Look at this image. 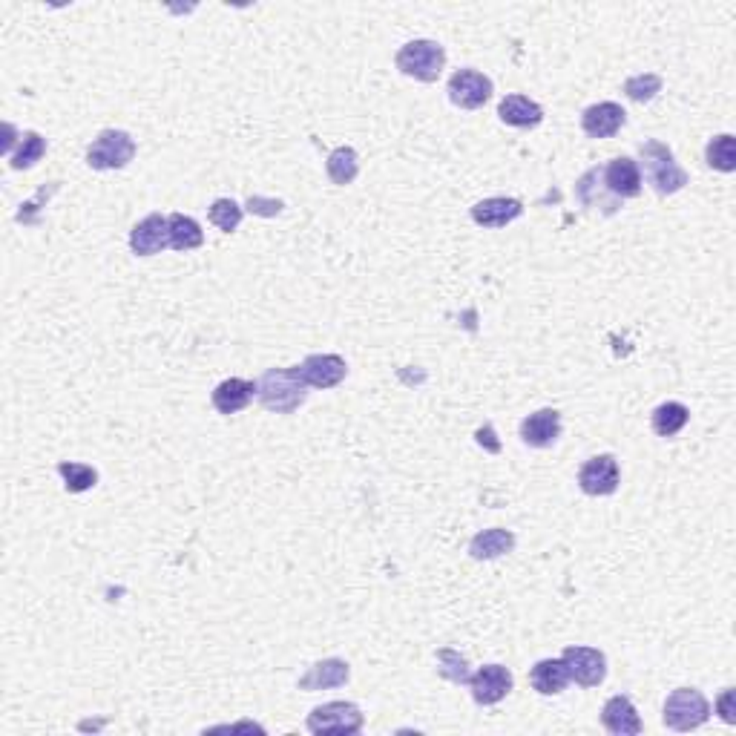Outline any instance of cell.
Here are the masks:
<instances>
[{
	"instance_id": "obj_1",
	"label": "cell",
	"mask_w": 736,
	"mask_h": 736,
	"mask_svg": "<svg viewBox=\"0 0 736 736\" xmlns=\"http://www.w3.org/2000/svg\"><path fill=\"white\" fill-rule=\"evenodd\" d=\"M256 400L276 414H294L308 397V383L302 380L299 366L268 368L256 383Z\"/></svg>"
},
{
	"instance_id": "obj_2",
	"label": "cell",
	"mask_w": 736,
	"mask_h": 736,
	"mask_svg": "<svg viewBox=\"0 0 736 736\" xmlns=\"http://www.w3.org/2000/svg\"><path fill=\"white\" fill-rule=\"evenodd\" d=\"M639 156H642V167H644V179L650 182V187L659 193V196H673L679 193L685 184H688V173L676 164L670 147L650 138L639 147Z\"/></svg>"
},
{
	"instance_id": "obj_3",
	"label": "cell",
	"mask_w": 736,
	"mask_h": 736,
	"mask_svg": "<svg viewBox=\"0 0 736 736\" xmlns=\"http://www.w3.org/2000/svg\"><path fill=\"white\" fill-rule=\"evenodd\" d=\"M394 64L403 75H409L414 81L432 84V81H437V75L443 72L446 49L437 41H409L406 46H400V52L394 55Z\"/></svg>"
},
{
	"instance_id": "obj_4",
	"label": "cell",
	"mask_w": 736,
	"mask_h": 736,
	"mask_svg": "<svg viewBox=\"0 0 736 736\" xmlns=\"http://www.w3.org/2000/svg\"><path fill=\"white\" fill-rule=\"evenodd\" d=\"M667 728L673 731H693L711 719V702L696 688H679L667 696L665 713H662Z\"/></svg>"
},
{
	"instance_id": "obj_5",
	"label": "cell",
	"mask_w": 736,
	"mask_h": 736,
	"mask_svg": "<svg viewBox=\"0 0 736 736\" xmlns=\"http://www.w3.org/2000/svg\"><path fill=\"white\" fill-rule=\"evenodd\" d=\"M363 711L354 702H325L320 708H314L308 716V731L311 734H360L363 731Z\"/></svg>"
},
{
	"instance_id": "obj_6",
	"label": "cell",
	"mask_w": 736,
	"mask_h": 736,
	"mask_svg": "<svg viewBox=\"0 0 736 736\" xmlns=\"http://www.w3.org/2000/svg\"><path fill=\"white\" fill-rule=\"evenodd\" d=\"M136 159V141L124 130H104L87 150L92 170H121Z\"/></svg>"
},
{
	"instance_id": "obj_7",
	"label": "cell",
	"mask_w": 736,
	"mask_h": 736,
	"mask_svg": "<svg viewBox=\"0 0 736 736\" xmlns=\"http://www.w3.org/2000/svg\"><path fill=\"white\" fill-rule=\"evenodd\" d=\"M619 483V460L613 458V455H596V458H590L578 469V486H581V492H587L593 498L613 495L619 489Z\"/></svg>"
},
{
	"instance_id": "obj_8",
	"label": "cell",
	"mask_w": 736,
	"mask_h": 736,
	"mask_svg": "<svg viewBox=\"0 0 736 736\" xmlns=\"http://www.w3.org/2000/svg\"><path fill=\"white\" fill-rule=\"evenodd\" d=\"M564 665L570 670V679H575L581 688H598L607 676V659L596 647H581L573 644L564 650Z\"/></svg>"
},
{
	"instance_id": "obj_9",
	"label": "cell",
	"mask_w": 736,
	"mask_h": 736,
	"mask_svg": "<svg viewBox=\"0 0 736 736\" xmlns=\"http://www.w3.org/2000/svg\"><path fill=\"white\" fill-rule=\"evenodd\" d=\"M446 92H449L452 104H458L463 110H478L492 98V81L478 69H458L449 78Z\"/></svg>"
},
{
	"instance_id": "obj_10",
	"label": "cell",
	"mask_w": 736,
	"mask_h": 736,
	"mask_svg": "<svg viewBox=\"0 0 736 736\" xmlns=\"http://www.w3.org/2000/svg\"><path fill=\"white\" fill-rule=\"evenodd\" d=\"M299 374L308 383V389H334L345 380L348 366L340 354H311L299 366Z\"/></svg>"
},
{
	"instance_id": "obj_11",
	"label": "cell",
	"mask_w": 736,
	"mask_h": 736,
	"mask_svg": "<svg viewBox=\"0 0 736 736\" xmlns=\"http://www.w3.org/2000/svg\"><path fill=\"white\" fill-rule=\"evenodd\" d=\"M601 182L607 187L610 196L616 199H633L642 193V170L639 164L627 156L613 159L607 167H601Z\"/></svg>"
},
{
	"instance_id": "obj_12",
	"label": "cell",
	"mask_w": 736,
	"mask_h": 736,
	"mask_svg": "<svg viewBox=\"0 0 736 736\" xmlns=\"http://www.w3.org/2000/svg\"><path fill=\"white\" fill-rule=\"evenodd\" d=\"M515 679L509 673V667L504 665H483L472 679H469V688L478 705H498L506 693L512 690Z\"/></svg>"
},
{
	"instance_id": "obj_13",
	"label": "cell",
	"mask_w": 736,
	"mask_h": 736,
	"mask_svg": "<svg viewBox=\"0 0 736 736\" xmlns=\"http://www.w3.org/2000/svg\"><path fill=\"white\" fill-rule=\"evenodd\" d=\"M167 245H170V225H167V216L161 213H150L130 230V248L136 256H153V253L164 251Z\"/></svg>"
},
{
	"instance_id": "obj_14",
	"label": "cell",
	"mask_w": 736,
	"mask_h": 736,
	"mask_svg": "<svg viewBox=\"0 0 736 736\" xmlns=\"http://www.w3.org/2000/svg\"><path fill=\"white\" fill-rule=\"evenodd\" d=\"M624 118L627 113L621 110V104L616 101H601L587 107L581 115V130L590 138H613L624 127Z\"/></svg>"
},
{
	"instance_id": "obj_15",
	"label": "cell",
	"mask_w": 736,
	"mask_h": 736,
	"mask_svg": "<svg viewBox=\"0 0 736 736\" xmlns=\"http://www.w3.org/2000/svg\"><path fill=\"white\" fill-rule=\"evenodd\" d=\"M601 725L616 736H636L642 734V716L636 705L627 696H613L601 708Z\"/></svg>"
},
{
	"instance_id": "obj_16",
	"label": "cell",
	"mask_w": 736,
	"mask_h": 736,
	"mask_svg": "<svg viewBox=\"0 0 736 736\" xmlns=\"http://www.w3.org/2000/svg\"><path fill=\"white\" fill-rule=\"evenodd\" d=\"M558 437H561V414L555 409L532 412L521 423V440L532 449H547Z\"/></svg>"
},
{
	"instance_id": "obj_17",
	"label": "cell",
	"mask_w": 736,
	"mask_h": 736,
	"mask_svg": "<svg viewBox=\"0 0 736 736\" xmlns=\"http://www.w3.org/2000/svg\"><path fill=\"white\" fill-rule=\"evenodd\" d=\"M253 397H256L253 383L242 380V377H230V380H222L213 389L210 403H213V409L219 414H236L242 412V409H248V403H251Z\"/></svg>"
},
{
	"instance_id": "obj_18",
	"label": "cell",
	"mask_w": 736,
	"mask_h": 736,
	"mask_svg": "<svg viewBox=\"0 0 736 736\" xmlns=\"http://www.w3.org/2000/svg\"><path fill=\"white\" fill-rule=\"evenodd\" d=\"M521 213H524V205L518 199H506V196H492V199H483L472 207V219L483 228H506Z\"/></svg>"
},
{
	"instance_id": "obj_19",
	"label": "cell",
	"mask_w": 736,
	"mask_h": 736,
	"mask_svg": "<svg viewBox=\"0 0 736 736\" xmlns=\"http://www.w3.org/2000/svg\"><path fill=\"white\" fill-rule=\"evenodd\" d=\"M351 679V670L343 659H325L308 667V673L299 679V690H331L340 688Z\"/></svg>"
},
{
	"instance_id": "obj_20",
	"label": "cell",
	"mask_w": 736,
	"mask_h": 736,
	"mask_svg": "<svg viewBox=\"0 0 736 736\" xmlns=\"http://www.w3.org/2000/svg\"><path fill=\"white\" fill-rule=\"evenodd\" d=\"M501 121L509 127H518V130H527V127H538L544 121V110L541 104L529 101L527 95H506L498 107Z\"/></svg>"
},
{
	"instance_id": "obj_21",
	"label": "cell",
	"mask_w": 736,
	"mask_h": 736,
	"mask_svg": "<svg viewBox=\"0 0 736 736\" xmlns=\"http://www.w3.org/2000/svg\"><path fill=\"white\" fill-rule=\"evenodd\" d=\"M529 685L544 696H555L570 685V670L564 659H541L529 670Z\"/></svg>"
},
{
	"instance_id": "obj_22",
	"label": "cell",
	"mask_w": 736,
	"mask_h": 736,
	"mask_svg": "<svg viewBox=\"0 0 736 736\" xmlns=\"http://www.w3.org/2000/svg\"><path fill=\"white\" fill-rule=\"evenodd\" d=\"M515 550V535L509 532V529H483L478 532L475 538H472V544H469V555L475 558V561H489V558H501L506 552Z\"/></svg>"
},
{
	"instance_id": "obj_23",
	"label": "cell",
	"mask_w": 736,
	"mask_h": 736,
	"mask_svg": "<svg viewBox=\"0 0 736 736\" xmlns=\"http://www.w3.org/2000/svg\"><path fill=\"white\" fill-rule=\"evenodd\" d=\"M167 225H170V248L173 251H196L205 245V233L202 225L193 219V216H184V213H170L167 216Z\"/></svg>"
},
{
	"instance_id": "obj_24",
	"label": "cell",
	"mask_w": 736,
	"mask_h": 736,
	"mask_svg": "<svg viewBox=\"0 0 736 736\" xmlns=\"http://www.w3.org/2000/svg\"><path fill=\"white\" fill-rule=\"evenodd\" d=\"M690 412L685 403H676V400H667L662 403L656 412H653V432L659 437H676L685 426H688Z\"/></svg>"
},
{
	"instance_id": "obj_25",
	"label": "cell",
	"mask_w": 736,
	"mask_h": 736,
	"mask_svg": "<svg viewBox=\"0 0 736 736\" xmlns=\"http://www.w3.org/2000/svg\"><path fill=\"white\" fill-rule=\"evenodd\" d=\"M325 170H328V179L334 184H351L357 179V173H360V159H357V153L351 150V147H337L328 161H325Z\"/></svg>"
},
{
	"instance_id": "obj_26",
	"label": "cell",
	"mask_w": 736,
	"mask_h": 736,
	"mask_svg": "<svg viewBox=\"0 0 736 736\" xmlns=\"http://www.w3.org/2000/svg\"><path fill=\"white\" fill-rule=\"evenodd\" d=\"M705 159L711 164L713 170L719 173H734L736 170V141L731 133H722L708 141L705 147Z\"/></svg>"
},
{
	"instance_id": "obj_27",
	"label": "cell",
	"mask_w": 736,
	"mask_h": 736,
	"mask_svg": "<svg viewBox=\"0 0 736 736\" xmlns=\"http://www.w3.org/2000/svg\"><path fill=\"white\" fill-rule=\"evenodd\" d=\"M437 673H440L443 679L455 682V685H469V679H472L469 662L460 656L458 650H452V647L437 650Z\"/></svg>"
},
{
	"instance_id": "obj_28",
	"label": "cell",
	"mask_w": 736,
	"mask_h": 736,
	"mask_svg": "<svg viewBox=\"0 0 736 736\" xmlns=\"http://www.w3.org/2000/svg\"><path fill=\"white\" fill-rule=\"evenodd\" d=\"M58 472H61V478H64V486H67V492H87L92 489L95 483H98V472L87 466V463H72V460H64V463H58Z\"/></svg>"
},
{
	"instance_id": "obj_29",
	"label": "cell",
	"mask_w": 736,
	"mask_h": 736,
	"mask_svg": "<svg viewBox=\"0 0 736 736\" xmlns=\"http://www.w3.org/2000/svg\"><path fill=\"white\" fill-rule=\"evenodd\" d=\"M46 153V141L41 138V133H23L18 150L12 153V167L15 170H29L35 161H41V156Z\"/></svg>"
},
{
	"instance_id": "obj_30",
	"label": "cell",
	"mask_w": 736,
	"mask_h": 736,
	"mask_svg": "<svg viewBox=\"0 0 736 736\" xmlns=\"http://www.w3.org/2000/svg\"><path fill=\"white\" fill-rule=\"evenodd\" d=\"M624 92H627V98L630 101H653L656 98V92H662V78L659 75H653V72H642V75H633V78H627L624 81Z\"/></svg>"
},
{
	"instance_id": "obj_31",
	"label": "cell",
	"mask_w": 736,
	"mask_h": 736,
	"mask_svg": "<svg viewBox=\"0 0 736 736\" xmlns=\"http://www.w3.org/2000/svg\"><path fill=\"white\" fill-rule=\"evenodd\" d=\"M207 216H210V222L222 230V233H233V230L242 225V207L236 205L233 199H216L210 205Z\"/></svg>"
},
{
	"instance_id": "obj_32",
	"label": "cell",
	"mask_w": 736,
	"mask_h": 736,
	"mask_svg": "<svg viewBox=\"0 0 736 736\" xmlns=\"http://www.w3.org/2000/svg\"><path fill=\"white\" fill-rule=\"evenodd\" d=\"M248 207H251V213H262V216H276V213L282 210V202L251 196V199H248Z\"/></svg>"
},
{
	"instance_id": "obj_33",
	"label": "cell",
	"mask_w": 736,
	"mask_h": 736,
	"mask_svg": "<svg viewBox=\"0 0 736 736\" xmlns=\"http://www.w3.org/2000/svg\"><path fill=\"white\" fill-rule=\"evenodd\" d=\"M716 708H719V716L728 722V725H734L736 716H734V690L728 688L722 696H719V702H716Z\"/></svg>"
}]
</instances>
